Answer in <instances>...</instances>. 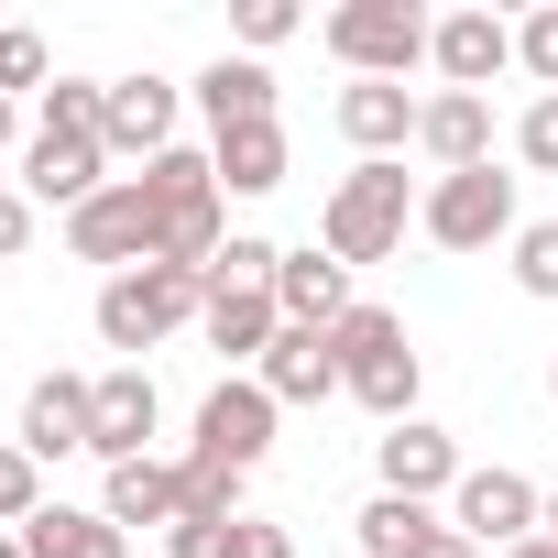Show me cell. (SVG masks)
Returning a JSON list of instances; mask_svg holds the SVG:
<instances>
[{"mask_svg": "<svg viewBox=\"0 0 558 558\" xmlns=\"http://www.w3.org/2000/svg\"><path fill=\"white\" fill-rule=\"evenodd\" d=\"M405 230H416V186H405V165H351V175L329 186V208H318V252H340L351 274L384 263V252H405Z\"/></svg>", "mask_w": 558, "mask_h": 558, "instance_id": "obj_1", "label": "cell"}, {"mask_svg": "<svg viewBox=\"0 0 558 558\" xmlns=\"http://www.w3.org/2000/svg\"><path fill=\"white\" fill-rule=\"evenodd\" d=\"M416 384H427V362H416L405 318H395V307H351V318H340V395H351L362 416L405 427V416H416Z\"/></svg>", "mask_w": 558, "mask_h": 558, "instance_id": "obj_2", "label": "cell"}, {"mask_svg": "<svg viewBox=\"0 0 558 558\" xmlns=\"http://www.w3.org/2000/svg\"><path fill=\"white\" fill-rule=\"evenodd\" d=\"M208 318V286L197 274H175V263H132V274H110L99 286V340L110 351H154V340H175V329H197Z\"/></svg>", "mask_w": 558, "mask_h": 558, "instance_id": "obj_3", "label": "cell"}, {"mask_svg": "<svg viewBox=\"0 0 558 558\" xmlns=\"http://www.w3.org/2000/svg\"><path fill=\"white\" fill-rule=\"evenodd\" d=\"M427 45H438V23L416 12V0H340L329 12V56L351 77H395L405 88V66H427Z\"/></svg>", "mask_w": 558, "mask_h": 558, "instance_id": "obj_4", "label": "cell"}, {"mask_svg": "<svg viewBox=\"0 0 558 558\" xmlns=\"http://www.w3.org/2000/svg\"><path fill=\"white\" fill-rule=\"evenodd\" d=\"M416 230H427L438 252H493V241H514V230H525V219H514V175H504V165L438 175V186L416 197Z\"/></svg>", "mask_w": 558, "mask_h": 558, "instance_id": "obj_5", "label": "cell"}, {"mask_svg": "<svg viewBox=\"0 0 558 558\" xmlns=\"http://www.w3.org/2000/svg\"><path fill=\"white\" fill-rule=\"evenodd\" d=\"M154 427H165V395H154V373H143V362H110V373L88 384V460H99V471H121V460H154Z\"/></svg>", "mask_w": 558, "mask_h": 558, "instance_id": "obj_6", "label": "cell"}, {"mask_svg": "<svg viewBox=\"0 0 558 558\" xmlns=\"http://www.w3.org/2000/svg\"><path fill=\"white\" fill-rule=\"evenodd\" d=\"M66 252L77 263H110V274L154 263V197H143V175H110L88 208H66Z\"/></svg>", "mask_w": 558, "mask_h": 558, "instance_id": "obj_7", "label": "cell"}, {"mask_svg": "<svg viewBox=\"0 0 558 558\" xmlns=\"http://www.w3.org/2000/svg\"><path fill=\"white\" fill-rule=\"evenodd\" d=\"M274 416H286V405H274L252 373H219L208 384V405H197V460H230V471H263V449H274Z\"/></svg>", "mask_w": 558, "mask_h": 558, "instance_id": "obj_8", "label": "cell"}, {"mask_svg": "<svg viewBox=\"0 0 558 558\" xmlns=\"http://www.w3.org/2000/svg\"><path fill=\"white\" fill-rule=\"evenodd\" d=\"M536 514H547V493H536L525 471H504V460H493V471H460V493H449V525H460L471 547H493V558L525 547Z\"/></svg>", "mask_w": 558, "mask_h": 558, "instance_id": "obj_9", "label": "cell"}, {"mask_svg": "<svg viewBox=\"0 0 558 558\" xmlns=\"http://www.w3.org/2000/svg\"><path fill=\"white\" fill-rule=\"evenodd\" d=\"M460 438L449 427H427V416H405V427H384L373 438V482L384 493H405V504H438V493H460Z\"/></svg>", "mask_w": 558, "mask_h": 558, "instance_id": "obj_10", "label": "cell"}, {"mask_svg": "<svg viewBox=\"0 0 558 558\" xmlns=\"http://www.w3.org/2000/svg\"><path fill=\"white\" fill-rule=\"evenodd\" d=\"M175 121H186V88H165V77L143 66V77H110L99 143H110V154H143V165H154V154H175Z\"/></svg>", "mask_w": 558, "mask_h": 558, "instance_id": "obj_11", "label": "cell"}, {"mask_svg": "<svg viewBox=\"0 0 558 558\" xmlns=\"http://www.w3.org/2000/svg\"><path fill=\"white\" fill-rule=\"evenodd\" d=\"M99 186H110V143H99V132H34V143H23V197L88 208Z\"/></svg>", "mask_w": 558, "mask_h": 558, "instance_id": "obj_12", "label": "cell"}, {"mask_svg": "<svg viewBox=\"0 0 558 558\" xmlns=\"http://www.w3.org/2000/svg\"><path fill=\"white\" fill-rule=\"evenodd\" d=\"M274 307H286V329H340L362 296H351V263L340 252H318V241H296L286 263H274Z\"/></svg>", "mask_w": 558, "mask_h": 558, "instance_id": "obj_13", "label": "cell"}, {"mask_svg": "<svg viewBox=\"0 0 558 558\" xmlns=\"http://www.w3.org/2000/svg\"><path fill=\"white\" fill-rule=\"evenodd\" d=\"M427 66H438L449 88L493 99V77L514 66V23H504V12H438V45H427Z\"/></svg>", "mask_w": 558, "mask_h": 558, "instance_id": "obj_14", "label": "cell"}, {"mask_svg": "<svg viewBox=\"0 0 558 558\" xmlns=\"http://www.w3.org/2000/svg\"><path fill=\"white\" fill-rule=\"evenodd\" d=\"M416 88H395V77H351L340 88V132H351V154L362 165H405V143H416Z\"/></svg>", "mask_w": 558, "mask_h": 558, "instance_id": "obj_15", "label": "cell"}, {"mask_svg": "<svg viewBox=\"0 0 558 558\" xmlns=\"http://www.w3.org/2000/svg\"><path fill=\"white\" fill-rule=\"evenodd\" d=\"M252 384H263L274 405H329V395H340V329H286V340L252 362Z\"/></svg>", "mask_w": 558, "mask_h": 558, "instance_id": "obj_16", "label": "cell"}, {"mask_svg": "<svg viewBox=\"0 0 558 558\" xmlns=\"http://www.w3.org/2000/svg\"><path fill=\"white\" fill-rule=\"evenodd\" d=\"M416 154H427L438 175H471V165H493V99H471V88H438V99L416 110Z\"/></svg>", "mask_w": 558, "mask_h": 558, "instance_id": "obj_17", "label": "cell"}, {"mask_svg": "<svg viewBox=\"0 0 558 558\" xmlns=\"http://www.w3.org/2000/svg\"><path fill=\"white\" fill-rule=\"evenodd\" d=\"M88 384H99V373H45V384L23 395V427H12V438H23L34 460H88Z\"/></svg>", "mask_w": 558, "mask_h": 558, "instance_id": "obj_18", "label": "cell"}, {"mask_svg": "<svg viewBox=\"0 0 558 558\" xmlns=\"http://www.w3.org/2000/svg\"><path fill=\"white\" fill-rule=\"evenodd\" d=\"M186 99H197L208 132H252V121H274V66L263 56H208Z\"/></svg>", "mask_w": 558, "mask_h": 558, "instance_id": "obj_19", "label": "cell"}, {"mask_svg": "<svg viewBox=\"0 0 558 558\" xmlns=\"http://www.w3.org/2000/svg\"><path fill=\"white\" fill-rule=\"evenodd\" d=\"M208 165H219V197H274L296 175L286 154V121H252V132H208Z\"/></svg>", "mask_w": 558, "mask_h": 558, "instance_id": "obj_20", "label": "cell"}, {"mask_svg": "<svg viewBox=\"0 0 558 558\" xmlns=\"http://www.w3.org/2000/svg\"><path fill=\"white\" fill-rule=\"evenodd\" d=\"M99 514L132 536V525H175L186 514V471L175 460H121L110 482H99Z\"/></svg>", "mask_w": 558, "mask_h": 558, "instance_id": "obj_21", "label": "cell"}, {"mask_svg": "<svg viewBox=\"0 0 558 558\" xmlns=\"http://www.w3.org/2000/svg\"><path fill=\"white\" fill-rule=\"evenodd\" d=\"M23 547H34V558H132V536H121L99 504H45V514L23 525Z\"/></svg>", "mask_w": 558, "mask_h": 558, "instance_id": "obj_22", "label": "cell"}, {"mask_svg": "<svg viewBox=\"0 0 558 558\" xmlns=\"http://www.w3.org/2000/svg\"><path fill=\"white\" fill-rule=\"evenodd\" d=\"M197 329H208V351H219V362H263L274 340H286V307H274V296H208V318H197Z\"/></svg>", "mask_w": 558, "mask_h": 558, "instance_id": "obj_23", "label": "cell"}, {"mask_svg": "<svg viewBox=\"0 0 558 558\" xmlns=\"http://www.w3.org/2000/svg\"><path fill=\"white\" fill-rule=\"evenodd\" d=\"M143 197H154V230H165L175 208H208V197H219V165H208V143H175V154H154V165H143Z\"/></svg>", "mask_w": 558, "mask_h": 558, "instance_id": "obj_24", "label": "cell"}, {"mask_svg": "<svg viewBox=\"0 0 558 558\" xmlns=\"http://www.w3.org/2000/svg\"><path fill=\"white\" fill-rule=\"evenodd\" d=\"M351 536H362V558H416V547L438 536V504H405V493H373V504L351 514Z\"/></svg>", "mask_w": 558, "mask_h": 558, "instance_id": "obj_25", "label": "cell"}, {"mask_svg": "<svg viewBox=\"0 0 558 558\" xmlns=\"http://www.w3.org/2000/svg\"><path fill=\"white\" fill-rule=\"evenodd\" d=\"M175 471H186V514H175V525H241V482H252V471H230V460H197V449H186Z\"/></svg>", "mask_w": 558, "mask_h": 558, "instance_id": "obj_26", "label": "cell"}, {"mask_svg": "<svg viewBox=\"0 0 558 558\" xmlns=\"http://www.w3.org/2000/svg\"><path fill=\"white\" fill-rule=\"evenodd\" d=\"M274 263H286V241H263V230H230V252L208 263V296H274Z\"/></svg>", "mask_w": 558, "mask_h": 558, "instance_id": "obj_27", "label": "cell"}, {"mask_svg": "<svg viewBox=\"0 0 558 558\" xmlns=\"http://www.w3.org/2000/svg\"><path fill=\"white\" fill-rule=\"evenodd\" d=\"M34 514H45V460H34L23 438H0V525H12V536H23Z\"/></svg>", "mask_w": 558, "mask_h": 558, "instance_id": "obj_28", "label": "cell"}, {"mask_svg": "<svg viewBox=\"0 0 558 558\" xmlns=\"http://www.w3.org/2000/svg\"><path fill=\"white\" fill-rule=\"evenodd\" d=\"M504 252H514V286H525L536 307H558V219H525Z\"/></svg>", "mask_w": 558, "mask_h": 558, "instance_id": "obj_29", "label": "cell"}, {"mask_svg": "<svg viewBox=\"0 0 558 558\" xmlns=\"http://www.w3.org/2000/svg\"><path fill=\"white\" fill-rule=\"evenodd\" d=\"M99 110H110V77H56L34 132H99Z\"/></svg>", "mask_w": 558, "mask_h": 558, "instance_id": "obj_30", "label": "cell"}, {"mask_svg": "<svg viewBox=\"0 0 558 558\" xmlns=\"http://www.w3.org/2000/svg\"><path fill=\"white\" fill-rule=\"evenodd\" d=\"M307 12H296V0H241V12H230V34H241V56H274V45H286Z\"/></svg>", "mask_w": 558, "mask_h": 558, "instance_id": "obj_31", "label": "cell"}, {"mask_svg": "<svg viewBox=\"0 0 558 558\" xmlns=\"http://www.w3.org/2000/svg\"><path fill=\"white\" fill-rule=\"evenodd\" d=\"M23 88H45V34L0 23V99H23Z\"/></svg>", "mask_w": 558, "mask_h": 558, "instance_id": "obj_32", "label": "cell"}, {"mask_svg": "<svg viewBox=\"0 0 558 558\" xmlns=\"http://www.w3.org/2000/svg\"><path fill=\"white\" fill-rule=\"evenodd\" d=\"M514 154H525L536 175H558V99H525V121H514Z\"/></svg>", "mask_w": 558, "mask_h": 558, "instance_id": "obj_33", "label": "cell"}, {"mask_svg": "<svg viewBox=\"0 0 558 558\" xmlns=\"http://www.w3.org/2000/svg\"><path fill=\"white\" fill-rule=\"evenodd\" d=\"M219 558H296V525H263V514H241Z\"/></svg>", "mask_w": 558, "mask_h": 558, "instance_id": "obj_34", "label": "cell"}, {"mask_svg": "<svg viewBox=\"0 0 558 558\" xmlns=\"http://www.w3.org/2000/svg\"><path fill=\"white\" fill-rule=\"evenodd\" d=\"M23 241H34V197L0 186V263H23Z\"/></svg>", "mask_w": 558, "mask_h": 558, "instance_id": "obj_35", "label": "cell"}, {"mask_svg": "<svg viewBox=\"0 0 558 558\" xmlns=\"http://www.w3.org/2000/svg\"><path fill=\"white\" fill-rule=\"evenodd\" d=\"M416 558H482V547H471V536H460V525H438V536H427V547H416Z\"/></svg>", "mask_w": 558, "mask_h": 558, "instance_id": "obj_36", "label": "cell"}, {"mask_svg": "<svg viewBox=\"0 0 558 558\" xmlns=\"http://www.w3.org/2000/svg\"><path fill=\"white\" fill-rule=\"evenodd\" d=\"M536 536H547V547H558V482H547V514H536Z\"/></svg>", "mask_w": 558, "mask_h": 558, "instance_id": "obj_37", "label": "cell"}, {"mask_svg": "<svg viewBox=\"0 0 558 558\" xmlns=\"http://www.w3.org/2000/svg\"><path fill=\"white\" fill-rule=\"evenodd\" d=\"M504 558H558V547H547V536H525V547H504Z\"/></svg>", "mask_w": 558, "mask_h": 558, "instance_id": "obj_38", "label": "cell"}, {"mask_svg": "<svg viewBox=\"0 0 558 558\" xmlns=\"http://www.w3.org/2000/svg\"><path fill=\"white\" fill-rule=\"evenodd\" d=\"M0 154H12V99H0Z\"/></svg>", "mask_w": 558, "mask_h": 558, "instance_id": "obj_39", "label": "cell"}, {"mask_svg": "<svg viewBox=\"0 0 558 558\" xmlns=\"http://www.w3.org/2000/svg\"><path fill=\"white\" fill-rule=\"evenodd\" d=\"M0 558H34V547H23V536H0Z\"/></svg>", "mask_w": 558, "mask_h": 558, "instance_id": "obj_40", "label": "cell"}, {"mask_svg": "<svg viewBox=\"0 0 558 558\" xmlns=\"http://www.w3.org/2000/svg\"><path fill=\"white\" fill-rule=\"evenodd\" d=\"M547 405H558V351H547Z\"/></svg>", "mask_w": 558, "mask_h": 558, "instance_id": "obj_41", "label": "cell"}]
</instances>
